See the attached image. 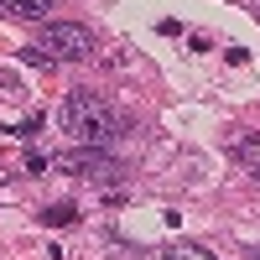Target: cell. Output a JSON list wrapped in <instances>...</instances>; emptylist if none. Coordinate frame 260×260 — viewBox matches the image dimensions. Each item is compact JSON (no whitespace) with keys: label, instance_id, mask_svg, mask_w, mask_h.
I'll use <instances>...</instances> for the list:
<instances>
[{"label":"cell","instance_id":"obj_7","mask_svg":"<svg viewBox=\"0 0 260 260\" xmlns=\"http://www.w3.org/2000/svg\"><path fill=\"white\" fill-rule=\"evenodd\" d=\"M161 260H213L203 245H187V240H172L167 250H161Z\"/></svg>","mask_w":260,"mask_h":260},{"label":"cell","instance_id":"obj_5","mask_svg":"<svg viewBox=\"0 0 260 260\" xmlns=\"http://www.w3.org/2000/svg\"><path fill=\"white\" fill-rule=\"evenodd\" d=\"M0 11H11V16H26V21H42L52 11V0H0Z\"/></svg>","mask_w":260,"mask_h":260},{"label":"cell","instance_id":"obj_6","mask_svg":"<svg viewBox=\"0 0 260 260\" xmlns=\"http://www.w3.org/2000/svg\"><path fill=\"white\" fill-rule=\"evenodd\" d=\"M42 224H47V229H73L78 224V208L73 203H52V208H42Z\"/></svg>","mask_w":260,"mask_h":260},{"label":"cell","instance_id":"obj_9","mask_svg":"<svg viewBox=\"0 0 260 260\" xmlns=\"http://www.w3.org/2000/svg\"><path fill=\"white\" fill-rule=\"evenodd\" d=\"M52 167V156H42V151H31V156H26V172H47Z\"/></svg>","mask_w":260,"mask_h":260},{"label":"cell","instance_id":"obj_2","mask_svg":"<svg viewBox=\"0 0 260 260\" xmlns=\"http://www.w3.org/2000/svg\"><path fill=\"white\" fill-rule=\"evenodd\" d=\"M37 47L47 52L52 62H89L99 52V42H94L89 26H78V21H52V26H42Z\"/></svg>","mask_w":260,"mask_h":260},{"label":"cell","instance_id":"obj_11","mask_svg":"<svg viewBox=\"0 0 260 260\" xmlns=\"http://www.w3.org/2000/svg\"><path fill=\"white\" fill-rule=\"evenodd\" d=\"M255 182H260V172H255Z\"/></svg>","mask_w":260,"mask_h":260},{"label":"cell","instance_id":"obj_3","mask_svg":"<svg viewBox=\"0 0 260 260\" xmlns=\"http://www.w3.org/2000/svg\"><path fill=\"white\" fill-rule=\"evenodd\" d=\"M57 172H78V177H89V182H104V187H115L120 182V161H110L104 151H68V156H52Z\"/></svg>","mask_w":260,"mask_h":260},{"label":"cell","instance_id":"obj_8","mask_svg":"<svg viewBox=\"0 0 260 260\" xmlns=\"http://www.w3.org/2000/svg\"><path fill=\"white\" fill-rule=\"evenodd\" d=\"M21 57H26V62H31V68H47V62H52L47 52H42V47H37V42H31V47H21Z\"/></svg>","mask_w":260,"mask_h":260},{"label":"cell","instance_id":"obj_10","mask_svg":"<svg viewBox=\"0 0 260 260\" xmlns=\"http://www.w3.org/2000/svg\"><path fill=\"white\" fill-rule=\"evenodd\" d=\"M224 62H234V68H240V62H250V52H245V47H224Z\"/></svg>","mask_w":260,"mask_h":260},{"label":"cell","instance_id":"obj_4","mask_svg":"<svg viewBox=\"0 0 260 260\" xmlns=\"http://www.w3.org/2000/svg\"><path fill=\"white\" fill-rule=\"evenodd\" d=\"M234 161H240L250 177L260 172V130H240V136H234Z\"/></svg>","mask_w":260,"mask_h":260},{"label":"cell","instance_id":"obj_1","mask_svg":"<svg viewBox=\"0 0 260 260\" xmlns=\"http://www.w3.org/2000/svg\"><path fill=\"white\" fill-rule=\"evenodd\" d=\"M57 120H62V130H68L78 146H89V151H104V146L120 136V125H125L110 104H104L99 94H89V89H73L68 99H62Z\"/></svg>","mask_w":260,"mask_h":260}]
</instances>
